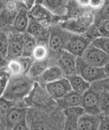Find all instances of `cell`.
<instances>
[{"mask_svg": "<svg viewBox=\"0 0 109 130\" xmlns=\"http://www.w3.org/2000/svg\"><path fill=\"white\" fill-rule=\"evenodd\" d=\"M26 119L29 130L64 129V110L59 107L50 112L28 108Z\"/></svg>", "mask_w": 109, "mask_h": 130, "instance_id": "6da1fadb", "label": "cell"}, {"mask_svg": "<svg viewBox=\"0 0 109 130\" xmlns=\"http://www.w3.org/2000/svg\"><path fill=\"white\" fill-rule=\"evenodd\" d=\"M35 80L27 75L11 76L1 98L19 103L23 102L34 87Z\"/></svg>", "mask_w": 109, "mask_h": 130, "instance_id": "7a4b0ae2", "label": "cell"}, {"mask_svg": "<svg viewBox=\"0 0 109 130\" xmlns=\"http://www.w3.org/2000/svg\"><path fill=\"white\" fill-rule=\"evenodd\" d=\"M24 102L27 108L47 112L52 111L59 107L57 102L47 92L45 86L36 81L32 90Z\"/></svg>", "mask_w": 109, "mask_h": 130, "instance_id": "3957f363", "label": "cell"}, {"mask_svg": "<svg viewBox=\"0 0 109 130\" xmlns=\"http://www.w3.org/2000/svg\"><path fill=\"white\" fill-rule=\"evenodd\" d=\"M49 33L47 46L50 54L59 57L65 50L72 33L63 27L61 24L51 25L49 27Z\"/></svg>", "mask_w": 109, "mask_h": 130, "instance_id": "277c9868", "label": "cell"}, {"mask_svg": "<svg viewBox=\"0 0 109 130\" xmlns=\"http://www.w3.org/2000/svg\"><path fill=\"white\" fill-rule=\"evenodd\" d=\"M95 23V13L86 12L75 18L71 19L61 24L68 31L75 34L83 35L91 29Z\"/></svg>", "mask_w": 109, "mask_h": 130, "instance_id": "5b68a950", "label": "cell"}, {"mask_svg": "<svg viewBox=\"0 0 109 130\" xmlns=\"http://www.w3.org/2000/svg\"><path fill=\"white\" fill-rule=\"evenodd\" d=\"M77 74L91 84L107 77L104 68H98L90 65L82 57L77 58Z\"/></svg>", "mask_w": 109, "mask_h": 130, "instance_id": "8992f818", "label": "cell"}, {"mask_svg": "<svg viewBox=\"0 0 109 130\" xmlns=\"http://www.w3.org/2000/svg\"><path fill=\"white\" fill-rule=\"evenodd\" d=\"M93 39L85 34L71 33L64 50L77 57H82L88 47L92 43Z\"/></svg>", "mask_w": 109, "mask_h": 130, "instance_id": "52a82bcc", "label": "cell"}, {"mask_svg": "<svg viewBox=\"0 0 109 130\" xmlns=\"http://www.w3.org/2000/svg\"><path fill=\"white\" fill-rule=\"evenodd\" d=\"M82 58L87 63L98 68H104L109 62V54L92 43L85 50Z\"/></svg>", "mask_w": 109, "mask_h": 130, "instance_id": "ba28073f", "label": "cell"}, {"mask_svg": "<svg viewBox=\"0 0 109 130\" xmlns=\"http://www.w3.org/2000/svg\"><path fill=\"white\" fill-rule=\"evenodd\" d=\"M28 108L24 102L16 103L10 108L4 120L1 121V125L12 129L15 125L27 118Z\"/></svg>", "mask_w": 109, "mask_h": 130, "instance_id": "9c48e42d", "label": "cell"}, {"mask_svg": "<svg viewBox=\"0 0 109 130\" xmlns=\"http://www.w3.org/2000/svg\"><path fill=\"white\" fill-rule=\"evenodd\" d=\"M100 90L91 86L90 89L82 95V107L85 113L92 115H101L100 109Z\"/></svg>", "mask_w": 109, "mask_h": 130, "instance_id": "30bf717a", "label": "cell"}, {"mask_svg": "<svg viewBox=\"0 0 109 130\" xmlns=\"http://www.w3.org/2000/svg\"><path fill=\"white\" fill-rule=\"evenodd\" d=\"M45 86L47 92L56 101L61 99L72 90L66 77L55 82L47 83Z\"/></svg>", "mask_w": 109, "mask_h": 130, "instance_id": "8fae6325", "label": "cell"}, {"mask_svg": "<svg viewBox=\"0 0 109 130\" xmlns=\"http://www.w3.org/2000/svg\"><path fill=\"white\" fill-rule=\"evenodd\" d=\"M24 33H13L8 35V49L6 60L17 59L23 56Z\"/></svg>", "mask_w": 109, "mask_h": 130, "instance_id": "7c38bea8", "label": "cell"}, {"mask_svg": "<svg viewBox=\"0 0 109 130\" xmlns=\"http://www.w3.org/2000/svg\"><path fill=\"white\" fill-rule=\"evenodd\" d=\"M64 110L65 121L63 130H80L79 119L85 113L82 106L73 107Z\"/></svg>", "mask_w": 109, "mask_h": 130, "instance_id": "4fadbf2b", "label": "cell"}, {"mask_svg": "<svg viewBox=\"0 0 109 130\" xmlns=\"http://www.w3.org/2000/svg\"><path fill=\"white\" fill-rule=\"evenodd\" d=\"M77 57L64 50L59 55L56 64L60 67L66 77L77 74Z\"/></svg>", "mask_w": 109, "mask_h": 130, "instance_id": "5bb4252c", "label": "cell"}, {"mask_svg": "<svg viewBox=\"0 0 109 130\" xmlns=\"http://www.w3.org/2000/svg\"><path fill=\"white\" fill-rule=\"evenodd\" d=\"M70 0H43L41 6L53 15L63 17L67 14Z\"/></svg>", "mask_w": 109, "mask_h": 130, "instance_id": "9a60e30c", "label": "cell"}, {"mask_svg": "<svg viewBox=\"0 0 109 130\" xmlns=\"http://www.w3.org/2000/svg\"><path fill=\"white\" fill-rule=\"evenodd\" d=\"M35 38L39 42L47 43L49 38V28L45 27L34 19H30L29 24L26 31Z\"/></svg>", "mask_w": 109, "mask_h": 130, "instance_id": "2e32d148", "label": "cell"}, {"mask_svg": "<svg viewBox=\"0 0 109 130\" xmlns=\"http://www.w3.org/2000/svg\"><path fill=\"white\" fill-rule=\"evenodd\" d=\"M66 77L62 69L55 64L50 66L41 75L37 78L35 81L42 85L45 86L49 83H52Z\"/></svg>", "mask_w": 109, "mask_h": 130, "instance_id": "e0dca14e", "label": "cell"}, {"mask_svg": "<svg viewBox=\"0 0 109 130\" xmlns=\"http://www.w3.org/2000/svg\"><path fill=\"white\" fill-rule=\"evenodd\" d=\"M30 19L26 8H19L12 24L13 33L26 32L29 26Z\"/></svg>", "mask_w": 109, "mask_h": 130, "instance_id": "ac0fdd59", "label": "cell"}, {"mask_svg": "<svg viewBox=\"0 0 109 130\" xmlns=\"http://www.w3.org/2000/svg\"><path fill=\"white\" fill-rule=\"evenodd\" d=\"M57 102L58 106L62 110L73 107L82 106V95L72 90Z\"/></svg>", "mask_w": 109, "mask_h": 130, "instance_id": "d6986e66", "label": "cell"}, {"mask_svg": "<svg viewBox=\"0 0 109 130\" xmlns=\"http://www.w3.org/2000/svg\"><path fill=\"white\" fill-rule=\"evenodd\" d=\"M101 115L84 113L79 119L80 130H98Z\"/></svg>", "mask_w": 109, "mask_h": 130, "instance_id": "ffe728a7", "label": "cell"}, {"mask_svg": "<svg viewBox=\"0 0 109 130\" xmlns=\"http://www.w3.org/2000/svg\"><path fill=\"white\" fill-rule=\"evenodd\" d=\"M66 77L71 84L72 90L81 95H83L90 89L91 84L77 74L69 75Z\"/></svg>", "mask_w": 109, "mask_h": 130, "instance_id": "44dd1931", "label": "cell"}, {"mask_svg": "<svg viewBox=\"0 0 109 130\" xmlns=\"http://www.w3.org/2000/svg\"><path fill=\"white\" fill-rule=\"evenodd\" d=\"M17 7L15 6V4L14 2H8L5 8H3L1 12V25L2 27L3 25H6L9 24L10 23L13 24V21L14 20L15 15H16L19 9H17Z\"/></svg>", "mask_w": 109, "mask_h": 130, "instance_id": "7402d4cb", "label": "cell"}, {"mask_svg": "<svg viewBox=\"0 0 109 130\" xmlns=\"http://www.w3.org/2000/svg\"><path fill=\"white\" fill-rule=\"evenodd\" d=\"M38 44V40L31 35L27 32L24 33V48L23 56L31 57L33 51Z\"/></svg>", "mask_w": 109, "mask_h": 130, "instance_id": "603a6c76", "label": "cell"}, {"mask_svg": "<svg viewBox=\"0 0 109 130\" xmlns=\"http://www.w3.org/2000/svg\"><path fill=\"white\" fill-rule=\"evenodd\" d=\"M50 55V51L47 43L38 42L36 48L33 51L32 58L34 60H43Z\"/></svg>", "mask_w": 109, "mask_h": 130, "instance_id": "cb8c5ba5", "label": "cell"}, {"mask_svg": "<svg viewBox=\"0 0 109 130\" xmlns=\"http://www.w3.org/2000/svg\"><path fill=\"white\" fill-rule=\"evenodd\" d=\"M4 68L11 74V76H19L24 75L22 64L19 59H14L8 60L6 62V66Z\"/></svg>", "mask_w": 109, "mask_h": 130, "instance_id": "d4e9b609", "label": "cell"}, {"mask_svg": "<svg viewBox=\"0 0 109 130\" xmlns=\"http://www.w3.org/2000/svg\"><path fill=\"white\" fill-rule=\"evenodd\" d=\"M108 20H109V0H106L103 6L95 13L94 25Z\"/></svg>", "mask_w": 109, "mask_h": 130, "instance_id": "484cf974", "label": "cell"}, {"mask_svg": "<svg viewBox=\"0 0 109 130\" xmlns=\"http://www.w3.org/2000/svg\"><path fill=\"white\" fill-rule=\"evenodd\" d=\"M100 109L101 115H109V92L107 91H100Z\"/></svg>", "mask_w": 109, "mask_h": 130, "instance_id": "4316f807", "label": "cell"}, {"mask_svg": "<svg viewBox=\"0 0 109 130\" xmlns=\"http://www.w3.org/2000/svg\"><path fill=\"white\" fill-rule=\"evenodd\" d=\"M8 49V34L2 30L1 31V62L6 60Z\"/></svg>", "mask_w": 109, "mask_h": 130, "instance_id": "83f0119b", "label": "cell"}, {"mask_svg": "<svg viewBox=\"0 0 109 130\" xmlns=\"http://www.w3.org/2000/svg\"><path fill=\"white\" fill-rule=\"evenodd\" d=\"M91 43L109 54V38L98 37L93 40Z\"/></svg>", "mask_w": 109, "mask_h": 130, "instance_id": "f1b7e54d", "label": "cell"}, {"mask_svg": "<svg viewBox=\"0 0 109 130\" xmlns=\"http://www.w3.org/2000/svg\"><path fill=\"white\" fill-rule=\"evenodd\" d=\"M96 27L99 37L109 38V20L104 21L96 24Z\"/></svg>", "mask_w": 109, "mask_h": 130, "instance_id": "f546056e", "label": "cell"}, {"mask_svg": "<svg viewBox=\"0 0 109 130\" xmlns=\"http://www.w3.org/2000/svg\"><path fill=\"white\" fill-rule=\"evenodd\" d=\"M17 59H19V61L22 64L24 74L27 75L30 69L31 66H32L33 62H34V59L31 57H23V56Z\"/></svg>", "mask_w": 109, "mask_h": 130, "instance_id": "4dcf8cb0", "label": "cell"}, {"mask_svg": "<svg viewBox=\"0 0 109 130\" xmlns=\"http://www.w3.org/2000/svg\"><path fill=\"white\" fill-rule=\"evenodd\" d=\"M91 86L98 90H105L109 92V76L91 84Z\"/></svg>", "mask_w": 109, "mask_h": 130, "instance_id": "1f68e13d", "label": "cell"}, {"mask_svg": "<svg viewBox=\"0 0 109 130\" xmlns=\"http://www.w3.org/2000/svg\"><path fill=\"white\" fill-rule=\"evenodd\" d=\"M16 103L1 98V121L4 120L10 108Z\"/></svg>", "mask_w": 109, "mask_h": 130, "instance_id": "d6a6232c", "label": "cell"}, {"mask_svg": "<svg viewBox=\"0 0 109 130\" xmlns=\"http://www.w3.org/2000/svg\"><path fill=\"white\" fill-rule=\"evenodd\" d=\"M11 75L6 68H1V94L6 89Z\"/></svg>", "mask_w": 109, "mask_h": 130, "instance_id": "836d02e7", "label": "cell"}, {"mask_svg": "<svg viewBox=\"0 0 109 130\" xmlns=\"http://www.w3.org/2000/svg\"><path fill=\"white\" fill-rule=\"evenodd\" d=\"M105 1L106 0H90L89 8L96 11H98L103 6Z\"/></svg>", "mask_w": 109, "mask_h": 130, "instance_id": "e575fe53", "label": "cell"}, {"mask_svg": "<svg viewBox=\"0 0 109 130\" xmlns=\"http://www.w3.org/2000/svg\"><path fill=\"white\" fill-rule=\"evenodd\" d=\"M98 130H109V115H101Z\"/></svg>", "mask_w": 109, "mask_h": 130, "instance_id": "d590c367", "label": "cell"}, {"mask_svg": "<svg viewBox=\"0 0 109 130\" xmlns=\"http://www.w3.org/2000/svg\"><path fill=\"white\" fill-rule=\"evenodd\" d=\"M11 130H29V126L28 125L27 119H24L20 122L15 125Z\"/></svg>", "mask_w": 109, "mask_h": 130, "instance_id": "8d00e7d4", "label": "cell"}, {"mask_svg": "<svg viewBox=\"0 0 109 130\" xmlns=\"http://www.w3.org/2000/svg\"><path fill=\"white\" fill-rule=\"evenodd\" d=\"M75 3L81 8H88L89 7L90 0H75Z\"/></svg>", "mask_w": 109, "mask_h": 130, "instance_id": "74e56055", "label": "cell"}, {"mask_svg": "<svg viewBox=\"0 0 109 130\" xmlns=\"http://www.w3.org/2000/svg\"><path fill=\"white\" fill-rule=\"evenodd\" d=\"M19 2L23 3L24 4H26V6L28 8H30L32 6V5L34 4V0H16Z\"/></svg>", "mask_w": 109, "mask_h": 130, "instance_id": "f35d334b", "label": "cell"}, {"mask_svg": "<svg viewBox=\"0 0 109 130\" xmlns=\"http://www.w3.org/2000/svg\"><path fill=\"white\" fill-rule=\"evenodd\" d=\"M104 70L107 76H109V62L104 67Z\"/></svg>", "mask_w": 109, "mask_h": 130, "instance_id": "ab89813d", "label": "cell"}, {"mask_svg": "<svg viewBox=\"0 0 109 130\" xmlns=\"http://www.w3.org/2000/svg\"><path fill=\"white\" fill-rule=\"evenodd\" d=\"M42 1H43V0H35V3L36 4L41 5Z\"/></svg>", "mask_w": 109, "mask_h": 130, "instance_id": "60d3db41", "label": "cell"}]
</instances>
